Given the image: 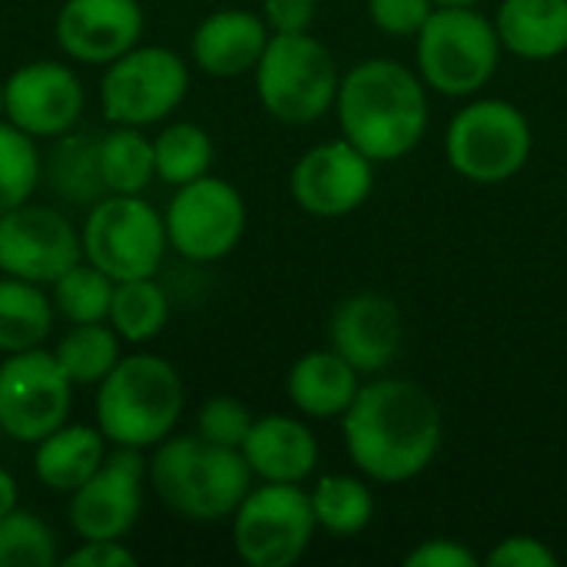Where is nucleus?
Masks as SVG:
<instances>
[{"label":"nucleus","mask_w":567,"mask_h":567,"mask_svg":"<svg viewBox=\"0 0 567 567\" xmlns=\"http://www.w3.org/2000/svg\"><path fill=\"white\" fill-rule=\"evenodd\" d=\"M442 409L429 389L409 379L362 382L355 402L342 415V442L375 485H405L432 468L442 449Z\"/></svg>","instance_id":"obj_1"},{"label":"nucleus","mask_w":567,"mask_h":567,"mask_svg":"<svg viewBox=\"0 0 567 567\" xmlns=\"http://www.w3.org/2000/svg\"><path fill=\"white\" fill-rule=\"evenodd\" d=\"M336 116L342 136L372 163H395L429 133V86L399 60L369 56L339 80Z\"/></svg>","instance_id":"obj_2"},{"label":"nucleus","mask_w":567,"mask_h":567,"mask_svg":"<svg viewBox=\"0 0 567 567\" xmlns=\"http://www.w3.org/2000/svg\"><path fill=\"white\" fill-rule=\"evenodd\" d=\"M146 478L156 498L183 522H229L252 488V472L239 449H223L196 432L169 435L146 458Z\"/></svg>","instance_id":"obj_3"},{"label":"nucleus","mask_w":567,"mask_h":567,"mask_svg":"<svg viewBox=\"0 0 567 567\" xmlns=\"http://www.w3.org/2000/svg\"><path fill=\"white\" fill-rule=\"evenodd\" d=\"M186 409V385L179 369L146 349L123 355L96 385L93 422L116 449L153 452L166 442Z\"/></svg>","instance_id":"obj_4"},{"label":"nucleus","mask_w":567,"mask_h":567,"mask_svg":"<svg viewBox=\"0 0 567 567\" xmlns=\"http://www.w3.org/2000/svg\"><path fill=\"white\" fill-rule=\"evenodd\" d=\"M502 40L495 20L478 7H435L415 37L419 76L452 100L478 96L498 73Z\"/></svg>","instance_id":"obj_5"},{"label":"nucleus","mask_w":567,"mask_h":567,"mask_svg":"<svg viewBox=\"0 0 567 567\" xmlns=\"http://www.w3.org/2000/svg\"><path fill=\"white\" fill-rule=\"evenodd\" d=\"M262 110L286 126L319 123L339 96V66L322 40L306 33H272L252 70Z\"/></svg>","instance_id":"obj_6"},{"label":"nucleus","mask_w":567,"mask_h":567,"mask_svg":"<svg viewBox=\"0 0 567 567\" xmlns=\"http://www.w3.org/2000/svg\"><path fill=\"white\" fill-rule=\"evenodd\" d=\"M532 146L535 133L528 116L498 96L465 103L445 130L449 166L475 186H498L515 179L528 166Z\"/></svg>","instance_id":"obj_7"},{"label":"nucleus","mask_w":567,"mask_h":567,"mask_svg":"<svg viewBox=\"0 0 567 567\" xmlns=\"http://www.w3.org/2000/svg\"><path fill=\"white\" fill-rule=\"evenodd\" d=\"M80 243L83 259L116 282L159 276L169 252L166 219L143 193H106L96 199L80 223Z\"/></svg>","instance_id":"obj_8"},{"label":"nucleus","mask_w":567,"mask_h":567,"mask_svg":"<svg viewBox=\"0 0 567 567\" xmlns=\"http://www.w3.org/2000/svg\"><path fill=\"white\" fill-rule=\"evenodd\" d=\"M189 96V60L159 43H136L103 66L100 110L110 126H159Z\"/></svg>","instance_id":"obj_9"},{"label":"nucleus","mask_w":567,"mask_h":567,"mask_svg":"<svg viewBox=\"0 0 567 567\" xmlns=\"http://www.w3.org/2000/svg\"><path fill=\"white\" fill-rule=\"evenodd\" d=\"M229 522L236 558L249 567H292L319 532L309 492L282 482L252 485Z\"/></svg>","instance_id":"obj_10"},{"label":"nucleus","mask_w":567,"mask_h":567,"mask_svg":"<svg viewBox=\"0 0 567 567\" xmlns=\"http://www.w3.org/2000/svg\"><path fill=\"white\" fill-rule=\"evenodd\" d=\"M166 239L169 249L196 266L219 262L236 252L246 236V199L223 176H199L186 186H176L166 209Z\"/></svg>","instance_id":"obj_11"},{"label":"nucleus","mask_w":567,"mask_h":567,"mask_svg":"<svg viewBox=\"0 0 567 567\" xmlns=\"http://www.w3.org/2000/svg\"><path fill=\"white\" fill-rule=\"evenodd\" d=\"M73 382L47 346L3 355L0 362V425L17 445H37L70 422Z\"/></svg>","instance_id":"obj_12"},{"label":"nucleus","mask_w":567,"mask_h":567,"mask_svg":"<svg viewBox=\"0 0 567 567\" xmlns=\"http://www.w3.org/2000/svg\"><path fill=\"white\" fill-rule=\"evenodd\" d=\"M146 455L140 449H116L103 465L66 498V522L80 542H126L143 515L146 495Z\"/></svg>","instance_id":"obj_13"},{"label":"nucleus","mask_w":567,"mask_h":567,"mask_svg":"<svg viewBox=\"0 0 567 567\" xmlns=\"http://www.w3.org/2000/svg\"><path fill=\"white\" fill-rule=\"evenodd\" d=\"M83 259L80 226L50 203H20L0 216V272L50 286Z\"/></svg>","instance_id":"obj_14"},{"label":"nucleus","mask_w":567,"mask_h":567,"mask_svg":"<svg viewBox=\"0 0 567 567\" xmlns=\"http://www.w3.org/2000/svg\"><path fill=\"white\" fill-rule=\"evenodd\" d=\"M86 106V90L80 73L60 60H30L3 76V110L7 123L50 143L80 126Z\"/></svg>","instance_id":"obj_15"},{"label":"nucleus","mask_w":567,"mask_h":567,"mask_svg":"<svg viewBox=\"0 0 567 567\" xmlns=\"http://www.w3.org/2000/svg\"><path fill=\"white\" fill-rule=\"evenodd\" d=\"M375 189V163L346 136L306 150L289 173L292 203L319 219H342L369 203Z\"/></svg>","instance_id":"obj_16"},{"label":"nucleus","mask_w":567,"mask_h":567,"mask_svg":"<svg viewBox=\"0 0 567 567\" xmlns=\"http://www.w3.org/2000/svg\"><path fill=\"white\" fill-rule=\"evenodd\" d=\"M146 13L140 0H63L53 37L70 63L106 66L143 43Z\"/></svg>","instance_id":"obj_17"},{"label":"nucleus","mask_w":567,"mask_h":567,"mask_svg":"<svg viewBox=\"0 0 567 567\" xmlns=\"http://www.w3.org/2000/svg\"><path fill=\"white\" fill-rule=\"evenodd\" d=\"M405 319L392 296L362 289L346 296L329 319V346L359 372L379 375L402 352Z\"/></svg>","instance_id":"obj_18"},{"label":"nucleus","mask_w":567,"mask_h":567,"mask_svg":"<svg viewBox=\"0 0 567 567\" xmlns=\"http://www.w3.org/2000/svg\"><path fill=\"white\" fill-rule=\"evenodd\" d=\"M272 30L262 13L246 7H223L203 17L189 37V63L216 80H236L259 66Z\"/></svg>","instance_id":"obj_19"},{"label":"nucleus","mask_w":567,"mask_h":567,"mask_svg":"<svg viewBox=\"0 0 567 567\" xmlns=\"http://www.w3.org/2000/svg\"><path fill=\"white\" fill-rule=\"evenodd\" d=\"M239 452L259 482L302 485L319 468V439L296 415H259Z\"/></svg>","instance_id":"obj_20"},{"label":"nucleus","mask_w":567,"mask_h":567,"mask_svg":"<svg viewBox=\"0 0 567 567\" xmlns=\"http://www.w3.org/2000/svg\"><path fill=\"white\" fill-rule=\"evenodd\" d=\"M362 389V375L329 346L306 352L286 375V395L302 419H342Z\"/></svg>","instance_id":"obj_21"},{"label":"nucleus","mask_w":567,"mask_h":567,"mask_svg":"<svg viewBox=\"0 0 567 567\" xmlns=\"http://www.w3.org/2000/svg\"><path fill=\"white\" fill-rule=\"evenodd\" d=\"M106 455L110 442L96 422H63L33 445V478L56 495H70L103 465Z\"/></svg>","instance_id":"obj_22"},{"label":"nucleus","mask_w":567,"mask_h":567,"mask_svg":"<svg viewBox=\"0 0 567 567\" xmlns=\"http://www.w3.org/2000/svg\"><path fill=\"white\" fill-rule=\"evenodd\" d=\"M502 50L545 63L567 53V0H502L495 10Z\"/></svg>","instance_id":"obj_23"},{"label":"nucleus","mask_w":567,"mask_h":567,"mask_svg":"<svg viewBox=\"0 0 567 567\" xmlns=\"http://www.w3.org/2000/svg\"><path fill=\"white\" fill-rule=\"evenodd\" d=\"M43 186L66 206L90 209L106 196L100 173V136L86 130H70L50 140L43 153Z\"/></svg>","instance_id":"obj_24"},{"label":"nucleus","mask_w":567,"mask_h":567,"mask_svg":"<svg viewBox=\"0 0 567 567\" xmlns=\"http://www.w3.org/2000/svg\"><path fill=\"white\" fill-rule=\"evenodd\" d=\"M56 322V309L50 289L40 282H27L0 272V352H27L40 349Z\"/></svg>","instance_id":"obj_25"},{"label":"nucleus","mask_w":567,"mask_h":567,"mask_svg":"<svg viewBox=\"0 0 567 567\" xmlns=\"http://www.w3.org/2000/svg\"><path fill=\"white\" fill-rule=\"evenodd\" d=\"M50 352L76 389H96L123 359V339L110 322H73Z\"/></svg>","instance_id":"obj_26"},{"label":"nucleus","mask_w":567,"mask_h":567,"mask_svg":"<svg viewBox=\"0 0 567 567\" xmlns=\"http://www.w3.org/2000/svg\"><path fill=\"white\" fill-rule=\"evenodd\" d=\"M169 309H173L169 306V292L159 286L156 276L120 279L113 286V302H110L106 322L116 329L123 346L143 349L146 342H153L166 329Z\"/></svg>","instance_id":"obj_27"},{"label":"nucleus","mask_w":567,"mask_h":567,"mask_svg":"<svg viewBox=\"0 0 567 567\" xmlns=\"http://www.w3.org/2000/svg\"><path fill=\"white\" fill-rule=\"evenodd\" d=\"M316 525L319 532H329L336 538L362 535L375 518V495L369 488V478L362 475H322L316 488L309 492Z\"/></svg>","instance_id":"obj_28"},{"label":"nucleus","mask_w":567,"mask_h":567,"mask_svg":"<svg viewBox=\"0 0 567 567\" xmlns=\"http://www.w3.org/2000/svg\"><path fill=\"white\" fill-rule=\"evenodd\" d=\"M153 153H156V179L173 189L213 173V163H216L213 136L193 120L159 123L153 136Z\"/></svg>","instance_id":"obj_29"},{"label":"nucleus","mask_w":567,"mask_h":567,"mask_svg":"<svg viewBox=\"0 0 567 567\" xmlns=\"http://www.w3.org/2000/svg\"><path fill=\"white\" fill-rule=\"evenodd\" d=\"M100 173L106 193H146L150 183L156 179L153 136H146V130L140 126H110L100 136Z\"/></svg>","instance_id":"obj_30"},{"label":"nucleus","mask_w":567,"mask_h":567,"mask_svg":"<svg viewBox=\"0 0 567 567\" xmlns=\"http://www.w3.org/2000/svg\"><path fill=\"white\" fill-rule=\"evenodd\" d=\"M113 286H116V279H110L90 259H80L63 276H56L47 289H50L56 316L66 326H73V322H106L110 302H113Z\"/></svg>","instance_id":"obj_31"},{"label":"nucleus","mask_w":567,"mask_h":567,"mask_svg":"<svg viewBox=\"0 0 567 567\" xmlns=\"http://www.w3.org/2000/svg\"><path fill=\"white\" fill-rule=\"evenodd\" d=\"M43 186V150L33 136L0 120V216L33 199Z\"/></svg>","instance_id":"obj_32"},{"label":"nucleus","mask_w":567,"mask_h":567,"mask_svg":"<svg viewBox=\"0 0 567 567\" xmlns=\"http://www.w3.org/2000/svg\"><path fill=\"white\" fill-rule=\"evenodd\" d=\"M60 558V538L40 515L17 505L0 518V567H53Z\"/></svg>","instance_id":"obj_33"},{"label":"nucleus","mask_w":567,"mask_h":567,"mask_svg":"<svg viewBox=\"0 0 567 567\" xmlns=\"http://www.w3.org/2000/svg\"><path fill=\"white\" fill-rule=\"evenodd\" d=\"M252 422H256V415L249 412V405L243 399L213 395L196 412V435L213 445H223V449H243Z\"/></svg>","instance_id":"obj_34"},{"label":"nucleus","mask_w":567,"mask_h":567,"mask_svg":"<svg viewBox=\"0 0 567 567\" xmlns=\"http://www.w3.org/2000/svg\"><path fill=\"white\" fill-rule=\"evenodd\" d=\"M365 13L379 33L415 40L435 13V0H365Z\"/></svg>","instance_id":"obj_35"},{"label":"nucleus","mask_w":567,"mask_h":567,"mask_svg":"<svg viewBox=\"0 0 567 567\" xmlns=\"http://www.w3.org/2000/svg\"><path fill=\"white\" fill-rule=\"evenodd\" d=\"M488 567H558V555L535 535H508L488 551Z\"/></svg>","instance_id":"obj_36"},{"label":"nucleus","mask_w":567,"mask_h":567,"mask_svg":"<svg viewBox=\"0 0 567 567\" xmlns=\"http://www.w3.org/2000/svg\"><path fill=\"white\" fill-rule=\"evenodd\" d=\"M140 558L126 542H110V538H96V542H80L70 555L60 558V567H136Z\"/></svg>","instance_id":"obj_37"},{"label":"nucleus","mask_w":567,"mask_h":567,"mask_svg":"<svg viewBox=\"0 0 567 567\" xmlns=\"http://www.w3.org/2000/svg\"><path fill=\"white\" fill-rule=\"evenodd\" d=\"M478 555L455 538H429L405 555V567H478Z\"/></svg>","instance_id":"obj_38"},{"label":"nucleus","mask_w":567,"mask_h":567,"mask_svg":"<svg viewBox=\"0 0 567 567\" xmlns=\"http://www.w3.org/2000/svg\"><path fill=\"white\" fill-rule=\"evenodd\" d=\"M259 13L272 33H306L316 23L319 0H262Z\"/></svg>","instance_id":"obj_39"},{"label":"nucleus","mask_w":567,"mask_h":567,"mask_svg":"<svg viewBox=\"0 0 567 567\" xmlns=\"http://www.w3.org/2000/svg\"><path fill=\"white\" fill-rule=\"evenodd\" d=\"M17 505H20V485H17V478L10 475V468L0 465V518L10 515Z\"/></svg>","instance_id":"obj_40"},{"label":"nucleus","mask_w":567,"mask_h":567,"mask_svg":"<svg viewBox=\"0 0 567 567\" xmlns=\"http://www.w3.org/2000/svg\"><path fill=\"white\" fill-rule=\"evenodd\" d=\"M482 0H435V7H478Z\"/></svg>","instance_id":"obj_41"},{"label":"nucleus","mask_w":567,"mask_h":567,"mask_svg":"<svg viewBox=\"0 0 567 567\" xmlns=\"http://www.w3.org/2000/svg\"><path fill=\"white\" fill-rule=\"evenodd\" d=\"M7 116V110H3V76H0V120Z\"/></svg>","instance_id":"obj_42"},{"label":"nucleus","mask_w":567,"mask_h":567,"mask_svg":"<svg viewBox=\"0 0 567 567\" xmlns=\"http://www.w3.org/2000/svg\"><path fill=\"white\" fill-rule=\"evenodd\" d=\"M3 442H7V435H3V425H0V449H3Z\"/></svg>","instance_id":"obj_43"}]
</instances>
